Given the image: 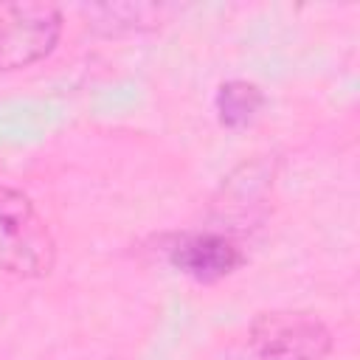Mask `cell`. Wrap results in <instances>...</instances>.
I'll list each match as a JSON object with an SVG mask.
<instances>
[{
	"instance_id": "cell-1",
	"label": "cell",
	"mask_w": 360,
	"mask_h": 360,
	"mask_svg": "<svg viewBox=\"0 0 360 360\" xmlns=\"http://www.w3.org/2000/svg\"><path fill=\"white\" fill-rule=\"evenodd\" d=\"M332 335L309 312H262L231 346L228 360H326Z\"/></svg>"
},
{
	"instance_id": "cell-2",
	"label": "cell",
	"mask_w": 360,
	"mask_h": 360,
	"mask_svg": "<svg viewBox=\"0 0 360 360\" xmlns=\"http://www.w3.org/2000/svg\"><path fill=\"white\" fill-rule=\"evenodd\" d=\"M56 239L28 194L0 183V270L17 278H42L53 270Z\"/></svg>"
},
{
	"instance_id": "cell-3",
	"label": "cell",
	"mask_w": 360,
	"mask_h": 360,
	"mask_svg": "<svg viewBox=\"0 0 360 360\" xmlns=\"http://www.w3.org/2000/svg\"><path fill=\"white\" fill-rule=\"evenodd\" d=\"M62 37V11L53 3H0V70L28 68L45 59Z\"/></svg>"
},
{
	"instance_id": "cell-4",
	"label": "cell",
	"mask_w": 360,
	"mask_h": 360,
	"mask_svg": "<svg viewBox=\"0 0 360 360\" xmlns=\"http://www.w3.org/2000/svg\"><path fill=\"white\" fill-rule=\"evenodd\" d=\"M242 262H245L242 248L231 236L217 233V231L186 233L172 248V264L188 278L202 281V284H214L231 276Z\"/></svg>"
},
{
	"instance_id": "cell-5",
	"label": "cell",
	"mask_w": 360,
	"mask_h": 360,
	"mask_svg": "<svg viewBox=\"0 0 360 360\" xmlns=\"http://www.w3.org/2000/svg\"><path fill=\"white\" fill-rule=\"evenodd\" d=\"M262 104H264V93L259 90V84L245 82V79H231V82L219 84L217 98H214L219 124L231 127V129L248 127L256 118V112L262 110Z\"/></svg>"
}]
</instances>
